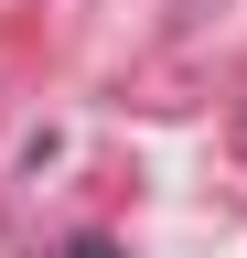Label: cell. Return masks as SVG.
<instances>
[{
	"label": "cell",
	"mask_w": 247,
	"mask_h": 258,
	"mask_svg": "<svg viewBox=\"0 0 247 258\" xmlns=\"http://www.w3.org/2000/svg\"><path fill=\"white\" fill-rule=\"evenodd\" d=\"M65 258H129V247H108V237H75V247H65Z\"/></svg>",
	"instance_id": "6da1fadb"
}]
</instances>
